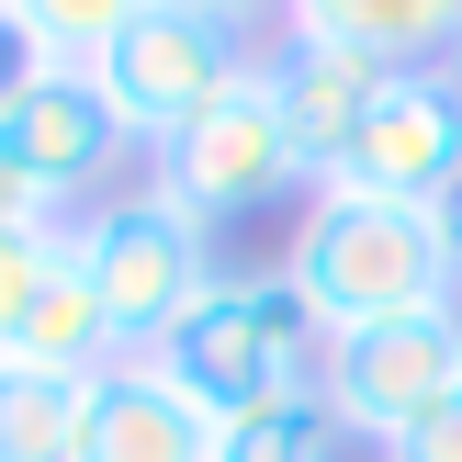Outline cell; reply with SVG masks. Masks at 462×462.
<instances>
[{
  "mask_svg": "<svg viewBox=\"0 0 462 462\" xmlns=\"http://www.w3.org/2000/svg\"><path fill=\"white\" fill-rule=\"evenodd\" d=\"M12 12L45 34V57H57V68H102V57H113V34H125L147 0H12Z\"/></svg>",
  "mask_w": 462,
  "mask_h": 462,
  "instance_id": "9a60e30c",
  "label": "cell"
},
{
  "mask_svg": "<svg viewBox=\"0 0 462 462\" xmlns=\"http://www.w3.org/2000/svg\"><path fill=\"white\" fill-rule=\"evenodd\" d=\"M68 260V226L57 237H0V350H12V328H23V305L45 293V271Z\"/></svg>",
  "mask_w": 462,
  "mask_h": 462,
  "instance_id": "2e32d148",
  "label": "cell"
},
{
  "mask_svg": "<svg viewBox=\"0 0 462 462\" xmlns=\"http://www.w3.org/2000/svg\"><path fill=\"white\" fill-rule=\"evenodd\" d=\"M328 338L338 328L293 293V271H226V282L158 338V361H170L180 395L226 429V418H248V406L293 395V383H328Z\"/></svg>",
  "mask_w": 462,
  "mask_h": 462,
  "instance_id": "7a4b0ae2",
  "label": "cell"
},
{
  "mask_svg": "<svg viewBox=\"0 0 462 462\" xmlns=\"http://www.w3.org/2000/svg\"><path fill=\"white\" fill-rule=\"evenodd\" d=\"M248 68H260V34H248V23L192 12V0H147V12L113 34V57L90 68V79H102V102H113V125H125V147L158 158L192 113H215Z\"/></svg>",
  "mask_w": 462,
  "mask_h": 462,
  "instance_id": "277c9868",
  "label": "cell"
},
{
  "mask_svg": "<svg viewBox=\"0 0 462 462\" xmlns=\"http://www.w3.org/2000/svg\"><path fill=\"white\" fill-rule=\"evenodd\" d=\"M440 395H462V305L383 316V328H338L328 338V418L350 429V440L395 451Z\"/></svg>",
  "mask_w": 462,
  "mask_h": 462,
  "instance_id": "8992f818",
  "label": "cell"
},
{
  "mask_svg": "<svg viewBox=\"0 0 462 462\" xmlns=\"http://www.w3.org/2000/svg\"><path fill=\"white\" fill-rule=\"evenodd\" d=\"M79 418H90L79 373L0 361V462H79Z\"/></svg>",
  "mask_w": 462,
  "mask_h": 462,
  "instance_id": "4fadbf2b",
  "label": "cell"
},
{
  "mask_svg": "<svg viewBox=\"0 0 462 462\" xmlns=\"http://www.w3.org/2000/svg\"><path fill=\"white\" fill-rule=\"evenodd\" d=\"M34 79H57V57H45V34L12 12V0H0V125L23 113V90H34Z\"/></svg>",
  "mask_w": 462,
  "mask_h": 462,
  "instance_id": "e0dca14e",
  "label": "cell"
},
{
  "mask_svg": "<svg viewBox=\"0 0 462 462\" xmlns=\"http://www.w3.org/2000/svg\"><path fill=\"white\" fill-rule=\"evenodd\" d=\"M0 147H12L68 215H79V203H102V170L125 158V125H113V102H102L90 68H57V79L23 90V113L0 125Z\"/></svg>",
  "mask_w": 462,
  "mask_h": 462,
  "instance_id": "9c48e42d",
  "label": "cell"
},
{
  "mask_svg": "<svg viewBox=\"0 0 462 462\" xmlns=\"http://www.w3.org/2000/svg\"><path fill=\"white\" fill-rule=\"evenodd\" d=\"M260 68H271V90H282V125L305 135L316 180H328V158L361 135V113H373V102H383V79H395L383 57H361V45H316V34H282Z\"/></svg>",
  "mask_w": 462,
  "mask_h": 462,
  "instance_id": "30bf717a",
  "label": "cell"
},
{
  "mask_svg": "<svg viewBox=\"0 0 462 462\" xmlns=\"http://www.w3.org/2000/svg\"><path fill=\"white\" fill-rule=\"evenodd\" d=\"M383 462H462V395H440V406H429V418L406 429Z\"/></svg>",
  "mask_w": 462,
  "mask_h": 462,
  "instance_id": "d6986e66",
  "label": "cell"
},
{
  "mask_svg": "<svg viewBox=\"0 0 462 462\" xmlns=\"http://www.w3.org/2000/svg\"><path fill=\"white\" fill-rule=\"evenodd\" d=\"M158 192H180L203 226H237V215H271V203H293L316 180L305 135L282 125V90H271V68H248L237 90H226L215 113H192V125L158 147Z\"/></svg>",
  "mask_w": 462,
  "mask_h": 462,
  "instance_id": "5b68a950",
  "label": "cell"
},
{
  "mask_svg": "<svg viewBox=\"0 0 462 462\" xmlns=\"http://www.w3.org/2000/svg\"><path fill=\"white\" fill-rule=\"evenodd\" d=\"M282 34L361 45L383 68H462V0H282Z\"/></svg>",
  "mask_w": 462,
  "mask_h": 462,
  "instance_id": "8fae6325",
  "label": "cell"
},
{
  "mask_svg": "<svg viewBox=\"0 0 462 462\" xmlns=\"http://www.w3.org/2000/svg\"><path fill=\"white\" fill-rule=\"evenodd\" d=\"M192 12H226V23H248V34H260V23L282 12V0H192Z\"/></svg>",
  "mask_w": 462,
  "mask_h": 462,
  "instance_id": "ffe728a7",
  "label": "cell"
},
{
  "mask_svg": "<svg viewBox=\"0 0 462 462\" xmlns=\"http://www.w3.org/2000/svg\"><path fill=\"white\" fill-rule=\"evenodd\" d=\"M462 180V68H395L361 135L328 158L316 192H373V203H440Z\"/></svg>",
  "mask_w": 462,
  "mask_h": 462,
  "instance_id": "52a82bcc",
  "label": "cell"
},
{
  "mask_svg": "<svg viewBox=\"0 0 462 462\" xmlns=\"http://www.w3.org/2000/svg\"><path fill=\"white\" fill-rule=\"evenodd\" d=\"M338 440L350 429L328 418V383H293V395L226 418V462H338Z\"/></svg>",
  "mask_w": 462,
  "mask_h": 462,
  "instance_id": "5bb4252c",
  "label": "cell"
},
{
  "mask_svg": "<svg viewBox=\"0 0 462 462\" xmlns=\"http://www.w3.org/2000/svg\"><path fill=\"white\" fill-rule=\"evenodd\" d=\"M79 462H226V429L180 395V373L158 350H125V361L90 373Z\"/></svg>",
  "mask_w": 462,
  "mask_h": 462,
  "instance_id": "ba28073f",
  "label": "cell"
},
{
  "mask_svg": "<svg viewBox=\"0 0 462 462\" xmlns=\"http://www.w3.org/2000/svg\"><path fill=\"white\" fill-rule=\"evenodd\" d=\"M68 260H79V282L102 293V316H113L125 350H158V338L226 282L215 226H203L180 192H158V180H125V192L79 203V215H68Z\"/></svg>",
  "mask_w": 462,
  "mask_h": 462,
  "instance_id": "3957f363",
  "label": "cell"
},
{
  "mask_svg": "<svg viewBox=\"0 0 462 462\" xmlns=\"http://www.w3.org/2000/svg\"><path fill=\"white\" fill-rule=\"evenodd\" d=\"M0 361H34V373H102V361H125V338H113V316H102V293L79 282V260H57L45 271V293L23 305V328H12V350Z\"/></svg>",
  "mask_w": 462,
  "mask_h": 462,
  "instance_id": "7c38bea8",
  "label": "cell"
},
{
  "mask_svg": "<svg viewBox=\"0 0 462 462\" xmlns=\"http://www.w3.org/2000/svg\"><path fill=\"white\" fill-rule=\"evenodd\" d=\"M57 226H68V203L45 192V180L23 170L12 147H0V237H57Z\"/></svg>",
  "mask_w": 462,
  "mask_h": 462,
  "instance_id": "ac0fdd59",
  "label": "cell"
},
{
  "mask_svg": "<svg viewBox=\"0 0 462 462\" xmlns=\"http://www.w3.org/2000/svg\"><path fill=\"white\" fill-rule=\"evenodd\" d=\"M282 271L328 328H383V316L462 305V260L440 248V215L429 203H373V192H316Z\"/></svg>",
  "mask_w": 462,
  "mask_h": 462,
  "instance_id": "6da1fadb",
  "label": "cell"
}]
</instances>
